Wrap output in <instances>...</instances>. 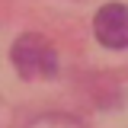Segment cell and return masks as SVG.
<instances>
[{
  "mask_svg": "<svg viewBox=\"0 0 128 128\" xmlns=\"http://www.w3.org/2000/svg\"><path fill=\"white\" fill-rule=\"evenodd\" d=\"M10 58H13L16 70L26 80H45V77L58 74V54H54V48L48 45L45 35H32V32L19 35L13 42Z\"/></svg>",
  "mask_w": 128,
  "mask_h": 128,
  "instance_id": "obj_1",
  "label": "cell"
},
{
  "mask_svg": "<svg viewBox=\"0 0 128 128\" xmlns=\"http://www.w3.org/2000/svg\"><path fill=\"white\" fill-rule=\"evenodd\" d=\"M93 32L106 48H128V6L106 3L93 19Z\"/></svg>",
  "mask_w": 128,
  "mask_h": 128,
  "instance_id": "obj_2",
  "label": "cell"
},
{
  "mask_svg": "<svg viewBox=\"0 0 128 128\" xmlns=\"http://www.w3.org/2000/svg\"><path fill=\"white\" fill-rule=\"evenodd\" d=\"M29 128H80V125H77V122H70V118H61V115H48V118L32 122Z\"/></svg>",
  "mask_w": 128,
  "mask_h": 128,
  "instance_id": "obj_3",
  "label": "cell"
}]
</instances>
